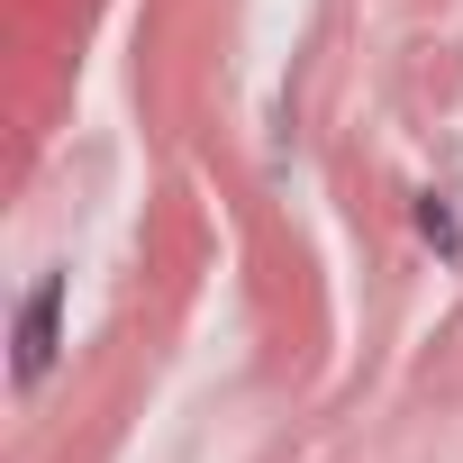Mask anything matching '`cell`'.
Segmentation results:
<instances>
[{"instance_id": "6da1fadb", "label": "cell", "mask_w": 463, "mask_h": 463, "mask_svg": "<svg viewBox=\"0 0 463 463\" xmlns=\"http://www.w3.org/2000/svg\"><path fill=\"white\" fill-rule=\"evenodd\" d=\"M55 354H64V264H46V273L28 282L19 318H10V382L37 391V382L55 373Z\"/></svg>"}, {"instance_id": "7a4b0ae2", "label": "cell", "mask_w": 463, "mask_h": 463, "mask_svg": "<svg viewBox=\"0 0 463 463\" xmlns=\"http://www.w3.org/2000/svg\"><path fill=\"white\" fill-rule=\"evenodd\" d=\"M418 227H427V237H436V246H454V218H445V200H436V191L418 200Z\"/></svg>"}]
</instances>
